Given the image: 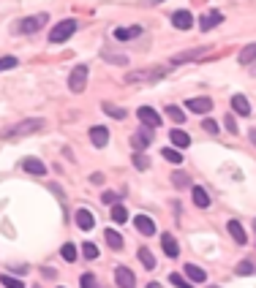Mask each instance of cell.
I'll use <instances>...</instances> for the list:
<instances>
[{
  "instance_id": "1",
  "label": "cell",
  "mask_w": 256,
  "mask_h": 288,
  "mask_svg": "<svg viewBox=\"0 0 256 288\" xmlns=\"http://www.w3.org/2000/svg\"><path fill=\"white\" fill-rule=\"evenodd\" d=\"M41 128H44V120L41 117H33V120H22L14 128L0 130V139H22V136H30V133H35V130H41Z\"/></svg>"
},
{
  "instance_id": "16",
  "label": "cell",
  "mask_w": 256,
  "mask_h": 288,
  "mask_svg": "<svg viewBox=\"0 0 256 288\" xmlns=\"http://www.w3.org/2000/svg\"><path fill=\"white\" fill-rule=\"evenodd\" d=\"M76 226L82 228V231H90L96 226V218H93L90 209H76Z\"/></svg>"
},
{
  "instance_id": "24",
  "label": "cell",
  "mask_w": 256,
  "mask_h": 288,
  "mask_svg": "<svg viewBox=\"0 0 256 288\" xmlns=\"http://www.w3.org/2000/svg\"><path fill=\"white\" fill-rule=\"evenodd\" d=\"M237 60H240V65H251V63L256 60V44H248L245 49H240V57H237Z\"/></svg>"
},
{
  "instance_id": "29",
  "label": "cell",
  "mask_w": 256,
  "mask_h": 288,
  "mask_svg": "<svg viewBox=\"0 0 256 288\" xmlns=\"http://www.w3.org/2000/svg\"><path fill=\"white\" fill-rule=\"evenodd\" d=\"M101 109H104L109 117H115V120H125V109H120V106H112V103H104Z\"/></svg>"
},
{
  "instance_id": "38",
  "label": "cell",
  "mask_w": 256,
  "mask_h": 288,
  "mask_svg": "<svg viewBox=\"0 0 256 288\" xmlns=\"http://www.w3.org/2000/svg\"><path fill=\"white\" fill-rule=\"evenodd\" d=\"M235 272H237V274H251V272H254V264H251V261H240Z\"/></svg>"
},
{
  "instance_id": "4",
  "label": "cell",
  "mask_w": 256,
  "mask_h": 288,
  "mask_svg": "<svg viewBox=\"0 0 256 288\" xmlns=\"http://www.w3.org/2000/svg\"><path fill=\"white\" fill-rule=\"evenodd\" d=\"M47 19L49 16L47 14H35V16H25V19L17 25V30H19L22 35H30V33H35V30H41L44 25H47Z\"/></svg>"
},
{
  "instance_id": "6",
  "label": "cell",
  "mask_w": 256,
  "mask_h": 288,
  "mask_svg": "<svg viewBox=\"0 0 256 288\" xmlns=\"http://www.w3.org/2000/svg\"><path fill=\"white\" fill-rule=\"evenodd\" d=\"M137 117H139V123L142 125H150V128H158L161 125V114L155 109H150V106H139Z\"/></svg>"
},
{
  "instance_id": "47",
  "label": "cell",
  "mask_w": 256,
  "mask_h": 288,
  "mask_svg": "<svg viewBox=\"0 0 256 288\" xmlns=\"http://www.w3.org/2000/svg\"><path fill=\"white\" fill-rule=\"evenodd\" d=\"M210 288H218V286H210Z\"/></svg>"
},
{
  "instance_id": "20",
  "label": "cell",
  "mask_w": 256,
  "mask_h": 288,
  "mask_svg": "<svg viewBox=\"0 0 256 288\" xmlns=\"http://www.w3.org/2000/svg\"><path fill=\"white\" fill-rule=\"evenodd\" d=\"M183 272L191 277V283H205V280H207V272H205L202 267H196V264H186V269H183Z\"/></svg>"
},
{
  "instance_id": "18",
  "label": "cell",
  "mask_w": 256,
  "mask_h": 288,
  "mask_svg": "<svg viewBox=\"0 0 256 288\" xmlns=\"http://www.w3.org/2000/svg\"><path fill=\"white\" fill-rule=\"evenodd\" d=\"M22 169H25L28 174H38V177L47 174V166H44L38 158H25V160H22Z\"/></svg>"
},
{
  "instance_id": "13",
  "label": "cell",
  "mask_w": 256,
  "mask_h": 288,
  "mask_svg": "<svg viewBox=\"0 0 256 288\" xmlns=\"http://www.w3.org/2000/svg\"><path fill=\"white\" fill-rule=\"evenodd\" d=\"M161 245H164V253L169 256V258H177V256H180V245H177V240H174L169 231L161 234Z\"/></svg>"
},
{
  "instance_id": "10",
  "label": "cell",
  "mask_w": 256,
  "mask_h": 288,
  "mask_svg": "<svg viewBox=\"0 0 256 288\" xmlns=\"http://www.w3.org/2000/svg\"><path fill=\"white\" fill-rule=\"evenodd\" d=\"M221 22H223V14H221V11H215V8H213V11H207V14H205V16H202V19H199V28H202V33H207V30L218 28Z\"/></svg>"
},
{
  "instance_id": "35",
  "label": "cell",
  "mask_w": 256,
  "mask_h": 288,
  "mask_svg": "<svg viewBox=\"0 0 256 288\" xmlns=\"http://www.w3.org/2000/svg\"><path fill=\"white\" fill-rule=\"evenodd\" d=\"M134 169H139V172L150 169V160L145 158V152H137V155H134Z\"/></svg>"
},
{
  "instance_id": "44",
  "label": "cell",
  "mask_w": 256,
  "mask_h": 288,
  "mask_svg": "<svg viewBox=\"0 0 256 288\" xmlns=\"http://www.w3.org/2000/svg\"><path fill=\"white\" fill-rule=\"evenodd\" d=\"M251 74H254V76H256V60H254V63H251Z\"/></svg>"
},
{
  "instance_id": "9",
  "label": "cell",
  "mask_w": 256,
  "mask_h": 288,
  "mask_svg": "<svg viewBox=\"0 0 256 288\" xmlns=\"http://www.w3.org/2000/svg\"><path fill=\"white\" fill-rule=\"evenodd\" d=\"M115 283H118L120 288H134L137 286V277H134V272L128 267H118L115 269Z\"/></svg>"
},
{
  "instance_id": "26",
  "label": "cell",
  "mask_w": 256,
  "mask_h": 288,
  "mask_svg": "<svg viewBox=\"0 0 256 288\" xmlns=\"http://www.w3.org/2000/svg\"><path fill=\"white\" fill-rule=\"evenodd\" d=\"M60 256H63V261H68V264H74V261H76V245L66 242V245L60 247Z\"/></svg>"
},
{
  "instance_id": "23",
  "label": "cell",
  "mask_w": 256,
  "mask_h": 288,
  "mask_svg": "<svg viewBox=\"0 0 256 288\" xmlns=\"http://www.w3.org/2000/svg\"><path fill=\"white\" fill-rule=\"evenodd\" d=\"M106 245L112 247V250H123V237H120V231H115V228H106Z\"/></svg>"
},
{
  "instance_id": "22",
  "label": "cell",
  "mask_w": 256,
  "mask_h": 288,
  "mask_svg": "<svg viewBox=\"0 0 256 288\" xmlns=\"http://www.w3.org/2000/svg\"><path fill=\"white\" fill-rule=\"evenodd\" d=\"M169 139H172V144L174 147H180V150H186L188 144H191V136H188L186 130H180V128H174L172 133H169Z\"/></svg>"
},
{
  "instance_id": "39",
  "label": "cell",
  "mask_w": 256,
  "mask_h": 288,
  "mask_svg": "<svg viewBox=\"0 0 256 288\" xmlns=\"http://www.w3.org/2000/svg\"><path fill=\"white\" fill-rule=\"evenodd\" d=\"M223 125H226V130H229V133H237V123H235V117H232V114H226V117H223Z\"/></svg>"
},
{
  "instance_id": "21",
  "label": "cell",
  "mask_w": 256,
  "mask_h": 288,
  "mask_svg": "<svg viewBox=\"0 0 256 288\" xmlns=\"http://www.w3.org/2000/svg\"><path fill=\"white\" fill-rule=\"evenodd\" d=\"M191 193H194V204L199 207V209H207L210 207V193L205 191V188H191Z\"/></svg>"
},
{
  "instance_id": "19",
  "label": "cell",
  "mask_w": 256,
  "mask_h": 288,
  "mask_svg": "<svg viewBox=\"0 0 256 288\" xmlns=\"http://www.w3.org/2000/svg\"><path fill=\"white\" fill-rule=\"evenodd\" d=\"M232 109H235L237 114L248 117V114H251V103H248V98L240 96V93H237V96H232Z\"/></svg>"
},
{
  "instance_id": "28",
  "label": "cell",
  "mask_w": 256,
  "mask_h": 288,
  "mask_svg": "<svg viewBox=\"0 0 256 288\" xmlns=\"http://www.w3.org/2000/svg\"><path fill=\"white\" fill-rule=\"evenodd\" d=\"M161 158H166L169 163H183V152H177V150H161Z\"/></svg>"
},
{
  "instance_id": "30",
  "label": "cell",
  "mask_w": 256,
  "mask_h": 288,
  "mask_svg": "<svg viewBox=\"0 0 256 288\" xmlns=\"http://www.w3.org/2000/svg\"><path fill=\"white\" fill-rule=\"evenodd\" d=\"M172 182L177 188H188V185H191V177H188L186 172H172Z\"/></svg>"
},
{
  "instance_id": "14",
  "label": "cell",
  "mask_w": 256,
  "mask_h": 288,
  "mask_svg": "<svg viewBox=\"0 0 256 288\" xmlns=\"http://www.w3.org/2000/svg\"><path fill=\"white\" fill-rule=\"evenodd\" d=\"M226 228H229V234H232V240H235L237 245H245V242H248V234H245V228L240 226V220H229Z\"/></svg>"
},
{
  "instance_id": "32",
  "label": "cell",
  "mask_w": 256,
  "mask_h": 288,
  "mask_svg": "<svg viewBox=\"0 0 256 288\" xmlns=\"http://www.w3.org/2000/svg\"><path fill=\"white\" fill-rule=\"evenodd\" d=\"M0 283H3V286H6V288H25V283H22V280H17V277H11V274H0Z\"/></svg>"
},
{
  "instance_id": "37",
  "label": "cell",
  "mask_w": 256,
  "mask_h": 288,
  "mask_svg": "<svg viewBox=\"0 0 256 288\" xmlns=\"http://www.w3.org/2000/svg\"><path fill=\"white\" fill-rule=\"evenodd\" d=\"M82 288H98V280L93 272H85L82 274Z\"/></svg>"
},
{
  "instance_id": "17",
  "label": "cell",
  "mask_w": 256,
  "mask_h": 288,
  "mask_svg": "<svg viewBox=\"0 0 256 288\" xmlns=\"http://www.w3.org/2000/svg\"><path fill=\"white\" fill-rule=\"evenodd\" d=\"M112 35H115V41H131L134 35H142V28L139 25H134V28H115Z\"/></svg>"
},
{
  "instance_id": "5",
  "label": "cell",
  "mask_w": 256,
  "mask_h": 288,
  "mask_svg": "<svg viewBox=\"0 0 256 288\" xmlns=\"http://www.w3.org/2000/svg\"><path fill=\"white\" fill-rule=\"evenodd\" d=\"M131 144H134V150H137V152H145L147 147L153 144V128H150V125H142V128L131 136Z\"/></svg>"
},
{
  "instance_id": "41",
  "label": "cell",
  "mask_w": 256,
  "mask_h": 288,
  "mask_svg": "<svg viewBox=\"0 0 256 288\" xmlns=\"http://www.w3.org/2000/svg\"><path fill=\"white\" fill-rule=\"evenodd\" d=\"M90 182L93 185H101V182H104V174H90Z\"/></svg>"
},
{
  "instance_id": "36",
  "label": "cell",
  "mask_w": 256,
  "mask_h": 288,
  "mask_svg": "<svg viewBox=\"0 0 256 288\" xmlns=\"http://www.w3.org/2000/svg\"><path fill=\"white\" fill-rule=\"evenodd\" d=\"M17 57L14 55H8V57H0V71H8V68H17Z\"/></svg>"
},
{
  "instance_id": "42",
  "label": "cell",
  "mask_w": 256,
  "mask_h": 288,
  "mask_svg": "<svg viewBox=\"0 0 256 288\" xmlns=\"http://www.w3.org/2000/svg\"><path fill=\"white\" fill-rule=\"evenodd\" d=\"M101 199H104V201H106V204H112V201H115V193H112V191H106V193H104V196H101Z\"/></svg>"
},
{
  "instance_id": "7",
  "label": "cell",
  "mask_w": 256,
  "mask_h": 288,
  "mask_svg": "<svg viewBox=\"0 0 256 288\" xmlns=\"http://www.w3.org/2000/svg\"><path fill=\"white\" fill-rule=\"evenodd\" d=\"M210 52V47H199V49H188V52H180V55L172 57V65H183V63H191L196 57H205Z\"/></svg>"
},
{
  "instance_id": "27",
  "label": "cell",
  "mask_w": 256,
  "mask_h": 288,
  "mask_svg": "<svg viewBox=\"0 0 256 288\" xmlns=\"http://www.w3.org/2000/svg\"><path fill=\"white\" fill-rule=\"evenodd\" d=\"M139 261L145 264V269H153V267H155V258H153V253L147 250V247H139Z\"/></svg>"
},
{
  "instance_id": "8",
  "label": "cell",
  "mask_w": 256,
  "mask_h": 288,
  "mask_svg": "<svg viewBox=\"0 0 256 288\" xmlns=\"http://www.w3.org/2000/svg\"><path fill=\"white\" fill-rule=\"evenodd\" d=\"M186 109L194 112V114H210L213 112V101L210 98H191V101H186Z\"/></svg>"
},
{
  "instance_id": "33",
  "label": "cell",
  "mask_w": 256,
  "mask_h": 288,
  "mask_svg": "<svg viewBox=\"0 0 256 288\" xmlns=\"http://www.w3.org/2000/svg\"><path fill=\"white\" fill-rule=\"evenodd\" d=\"M169 283H172V286H177V288H194L180 272H172V274H169Z\"/></svg>"
},
{
  "instance_id": "11",
  "label": "cell",
  "mask_w": 256,
  "mask_h": 288,
  "mask_svg": "<svg viewBox=\"0 0 256 288\" xmlns=\"http://www.w3.org/2000/svg\"><path fill=\"white\" fill-rule=\"evenodd\" d=\"M172 25L177 30H188L191 25H194V14L186 11V8H180V11H174V14H172Z\"/></svg>"
},
{
  "instance_id": "40",
  "label": "cell",
  "mask_w": 256,
  "mask_h": 288,
  "mask_svg": "<svg viewBox=\"0 0 256 288\" xmlns=\"http://www.w3.org/2000/svg\"><path fill=\"white\" fill-rule=\"evenodd\" d=\"M202 125H205V130H207V133H213V136L218 133V125H215V120H210V117H207V120H205Z\"/></svg>"
},
{
  "instance_id": "46",
  "label": "cell",
  "mask_w": 256,
  "mask_h": 288,
  "mask_svg": "<svg viewBox=\"0 0 256 288\" xmlns=\"http://www.w3.org/2000/svg\"><path fill=\"white\" fill-rule=\"evenodd\" d=\"M254 228H256V220H254Z\"/></svg>"
},
{
  "instance_id": "3",
  "label": "cell",
  "mask_w": 256,
  "mask_h": 288,
  "mask_svg": "<svg viewBox=\"0 0 256 288\" xmlns=\"http://www.w3.org/2000/svg\"><path fill=\"white\" fill-rule=\"evenodd\" d=\"M87 74H90V68H87V65H76V68L71 71V76H68L71 93H82V90L87 87Z\"/></svg>"
},
{
  "instance_id": "31",
  "label": "cell",
  "mask_w": 256,
  "mask_h": 288,
  "mask_svg": "<svg viewBox=\"0 0 256 288\" xmlns=\"http://www.w3.org/2000/svg\"><path fill=\"white\" fill-rule=\"evenodd\" d=\"M82 256L87 261H96L98 258V245H93V242H85L82 245Z\"/></svg>"
},
{
  "instance_id": "34",
  "label": "cell",
  "mask_w": 256,
  "mask_h": 288,
  "mask_svg": "<svg viewBox=\"0 0 256 288\" xmlns=\"http://www.w3.org/2000/svg\"><path fill=\"white\" fill-rule=\"evenodd\" d=\"M166 117H172L174 123H186V114L180 106H166Z\"/></svg>"
},
{
  "instance_id": "43",
  "label": "cell",
  "mask_w": 256,
  "mask_h": 288,
  "mask_svg": "<svg viewBox=\"0 0 256 288\" xmlns=\"http://www.w3.org/2000/svg\"><path fill=\"white\" fill-rule=\"evenodd\" d=\"M147 288H164L161 283H147Z\"/></svg>"
},
{
  "instance_id": "2",
  "label": "cell",
  "mask_w": 256,
  "mask_h": 288,
  "mask_svg": "<svg viewBox=\"0 0 256 288\" xmlns=\"http://www.w3.org/2000/svg\"><path fill=\"white\" fill-rule=\"evenodd\" d=\"M74 33H76V22L74 19H63V22H57L55 28H52L49 41H52V44H63V41H68Z\"/></svg>"
},
{
  "instance_id": "45",
  "label": "cell",
  "mask_w": 256,
  "mask_h": 288,
  "mask_svg": "<svg viewBox=\"0 0 256 288\" xmlns=\"http://www.w3.org/2000/svg\"><path fill=\"white\" fill-rule=\"evenodd\" d=\"M145 3H150V6H155V3H164V0H145Z\"/></svg>"
},
{
  "instance_id": "25",
  "label": "cell",
  "mask_w": 256,
  "mask_h": 288,
  "mask_svg": "<svg viewBox=\"0 0 256 288\" xmlns=\"http://www.w3.org/2000/svg\"><path fill=\"white\" fill-rule=\"evenodd\" d=\"M112 220H115V223H118V226H120V223H125V220H128V209H125V207L123 204H115V207H112Z\"/></svg>"
},
{
  "instance_id": "15",
  "label": "cell",
  "mask_w": 256,
  "mask_h": 288,
  "mask_svg": "<svg viewBox=\"0 0 256 288\" xmlns=\"http://www.w3.org/2000/svg\"><path fill=\"white\" fill-rule=\"evenodd\" d=\"M90 142L96 144L98 150H101V147H106V142H109V130H106L104 125H96V128H90Z\"/></svg>"
},
{
  "instance_id": "12",
  "label": "cell",
  "mask_w": 256,
  "mask_h": 288,
  "mask_svg": "<svg viewBox=\"0 0 256 288\" xmlns=\"http://www.w3.org/2000/svg\"><path fill=\"white\" fill-rule=\"evenodd\" d=\"M134 226H137V231L142 234V237H153V234H155V223H153V218H147V215H137V218H134Z\"/></svg>"
}]
</instances>
